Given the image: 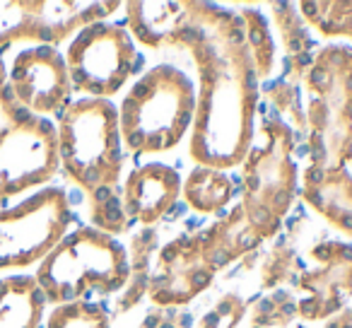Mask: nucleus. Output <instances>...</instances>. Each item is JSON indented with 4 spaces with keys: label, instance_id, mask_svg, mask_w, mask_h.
<instances>
[{
    "label": "nucleus",
    "instance_id": "1",
    "mask_svg": "<svg viewBox=\"0 0 352 328\" xmlns=\"http://www.w3.org/2000/svg\"><path fill=\"white\" fill-rule=\"evenodd\" d=\"M186 15L176 49H186L198 70L191 160L198 167L232 169L254 145L258 78L239 12L184 0Z\"/></svg>",
    "mask_w": 352,
    "mask_h": 328
},
{
    "label": "nucleus",
    "instance_id": "2",
    "mask_svg": "<svg viewBox=\"0 0 352 328\" xmlns=\"http://www.w3.org/2000/svg\"><path fill=\"white\" fill-rule=\"evenodd\" d=\"M196 89L182 70L155 65L133 83L118 107L121 142L133 155L174 150L193 126Z\"/></svg>",
    "mask_w": 352,
    "mask_h": 328
},
{
    "label": "nucleus",
    "instance_id": "3",
    "mask_svg": "<svg viewBox=\"0 0 352 328\" xmlns=\"http://www.w3.org/2000/svg\"><path fill=\"white\" fill-rule=\"evenodd\" d=\"M46 302L73 304L92 297H107L126 287L128 251L113 237L80 227L65 234L39 263L34 275Z\"/></svg>",
    "mask_w": 352,
    "mask_h": 328
},
{
    "label": "nucleus",
    "instance_id": "4",
    "mask_svg": "<svg viewBox=\"0 0 352 328\" xmlns=\"http://www.w3.org/2000/svg\"><path fill=\"white\" fill-rule=\"evenodd\" d=\"M304 85L311 167H347L352 162V46L328 44L316 51Z\"/></svg>",
    "mask_w": 352,
    "mask_h": 328
},
{
    "label": "nucleus",
    "instance_id": "5",
    "mask_svg": "<svg viewBox=\"0 0 352 328\" xmlns=\"http://www.w3.org/2000/svg\"><path fill=\"white\" fill-rule=\"evenodd\" d=\"M58 164L85 193L116 186L123 169L118 109L109 99L85 97L60 111Z\"/></svg>",
    "mask_w": 352,
    "mask_h": 328
},
{
    "label": "nucleus",
    "instance_id": "6",
    "mask_svg": "<svg viewBox=\"0 0 352 328\" xmlns=\"http://www.w3.org/2000/svg\"><path fill=\"white\" fill-rule=\"evenodd\" d=\"M263 145H251L241 167V210L263 241L278 237L297 198L294 131L278 116H265Z\"/></svg>",
    "mask_w": 352,
    "mask_h": 328
},
{
    "label": "nucleus",
    "instance_id": "7",
    "mask_svg": "<svg viewBox=\"0 0 352 328\" xmlns=\"http://www.w3.org/2000/svg\"><path fill=\"white\" fill-rule=\"evenodd\" d=\"M70 206L63 188H41L27 201L0 208V270L41 263L65 237Z\"/></svg>",
    "mask_w": 352,
    "mask_h": 328
},
{
    "label": "nucleus",
    "instance_id": "8",
    "mask_svg": "<svg viewBox=\"0 0 352 328\" xmlns=\"http://www.w3.org/2000/svg\"><path fill=\"white\" fill-rule=\"evenodd\" d=\"M121 8L118 0H0V49L15 41L56 49L70 34L107 20Z\"/></svg>",
    "mask_w": 352,
    "mask_h": 328
},
{
    "label": "nucleus",
    "instance_id": "9",
    "mask_svg": "<svg viewBox=\"0 0 352 328\" xmlns=\"http://www.w3.org/2000/svg\"><path fill=\"white\" fill-rule=\"evenodd\" d=\"M135 46L123 27L89 25L75 34L65 51V68L75 92L109 99L131 80L135 68Z\"/></svg>",
    "mask_w": 352,
    "mask_h": 328
},
{
    "label": "nucleus",
    "instance_id": "10",
    "mask_svg": "<svg viewBox=\"0 0 352 328\" xmlns=\"http://www.w3.org/2000/svg\"><path fill=\"white\" fill-rule=\"evenodd\" d=\"M56 126L30 116L0 138V203L51 182L58 172Z\"/></svg>",
    "mask_w": 352,
    "mask_h": 328
},
{
    "label": "nucleus",
    "instance_id": "11",
    "mask_svg": "<svg viewBox=\"0 0 352 328\" xmlns=\"http://www.w3.org/2000/svg\"><path fill=\"white\" fill-rule=\"evenodd\" d=\"M314 268H304L294 287L297 316L304 321H326L350 307L352 299V244L323 241L309 251Z\"/></svg>",
    "mask_w": 352,
    "mask_h": 328
},
{
    "label": "nucleus",
    "instance_id": "12",
    "mask_svg": "<svg viewBox=\"0 0 352 328\" xmlns=\"http://www.w3.org/2000/svg\"><path fill=\"white\" fill-rule=\"evenodd\" d=\"M198 234H179L157 251V265L147 285V297L160 309H182L203 294L215 280Z\"/></svg>",
    "mask_w": 352,
    "mask_h": 328
},
{
    "label": "nucleus",
    "instance_id": "13",
    "mask_svg": "<svg viewBox=\"0 0 352 328\" xmlns=\"http://www.w3.org/2000/svg\"><path fill=\"white\" fill-rule=\"evenodd\" d=\"M8 87L17 104L34 116L63 111L73 94L65 58L54 46L20 51L8 73Z\"/></svg>",
    "mask_w": 352,
    "mask_h": 328
},
{
    "label": "nucleus",
    "instance_id": "14",
    "mask_svg": "<svg viewBox=\"0 0 352 328\" xmlns=\"http://www.w3.org/2000/svg\"><path fill=\"white\" fill-rule=\"evenodd\" d=\"M182 196V174L164 162H150L133 169L123 184L121 201L128 220L152 227Z\"/></svg>",
    "mask_w": 352,
    "mask_h": 328
},
{
    "label": "nucleus",
    "instance_id": "15",
    "mask_svg": "<svg viewBox=\"0 0 352 328\" xmlns=\"http://www.w3.org/2000/svg\"><path fill=\"white\" fill-rule=\"evenodd\" d=\"M302 198L316 215L338 232L352 237V174L347 167L318 169L309 164L302 174Z\"/></svg>",
    "mask_w": 352,
    "mask_h": 328
},
{
    "label": "nucleus",
    "instance_id": "16",
    "mask_svg": "<svg viewBox=\"0 0 352 328\" xmlns=\"http://www.w3.org/2000/svg\"><path fill=\"white\" fill-rule=\"evenodd\" d=\"M261 244H263V239L251 230L241 206L232 208L225 217L215 220L208 230L201 232L203 256L215 273L230 268L234 261L249 256Z\"/></svg>",
    "mask_w": 352,
    "mask_h": 328
},
{
    "label": "nucleus",
    "instance_id": "17",
    "mask_svg": "<svg viewBox=\"0 0 352 328\" xmlns=\"http://www.w3.org/2000/svg\"><path fill=\"white\" fill-rule=\"evenodd\" d=\"M126 10V32L142 46L152 51L176 49V39L184 25L186 8L182 3H150L133 0L123 6Z\"/></svg>",
    "mask_w": 352,
    "mask_h": 328
},
{
    "label": "nucleus",
    "instance_id": "18",
    "mask_svg": "<svg viewBox=\"0 0 352 328\" xmlns=\"http://www.w3.org/2000/svg\"><path fill=\"white\" fill-rule=\"evenodd\" d=\"M270 10H273L275 27H278L280 41H283V51L287 56L285 80L292 85H302L304 75L309 73L314 56H316V51H314L316 49V41L309 34L307 25H304L294 3H273Z\"/></svg>",
    "mask_w": 352,
    "mask_h": 328
},
{
    "label": "nucleus",
    "instance_id": "19",
    "mask_svg": "<svg viewBox=\"0 0 352 328\" xmlns=\"http://www.w3.org/2000/svg\"><path fill=\"white\" fill-rule=\"evenodd\" d=\"M46 299L30 275L0 280V328H41Z\"/></svg>",
    "mask_w": 352,
    "mask_h": 328
},
{
    "label": "nucleus",
    "instance_id": "20",
    "mask_svg": "<svg viewBox=\"0 0 352 328\" xmlns=\"http://www.w3.org/2000/svg\"><path fill=\"white\" fill-rule=\"evenodd\" d=\"M160 249V234L155 227H142L131 239V251H128V280L126 287L121 289V297L116 299L113 316L128 314L147 297V285L152 278V254Z\"/></svg>",
    "mask_w": 352,
    "mask_h": 328
},
{
    "label": "nucleus",
    "instance_id": "21",
    "mask_svg": "<svg viewBox=\"0 0 352 328\" xmlns=\"http://www.w3.org/2000/svg\"><path fill=\"white\" fill-rule=\"evenodd\" d=\"M184 201L201 215H217L234 196L232 179L212 167H196L182 184Z\"/></svg>",
    "mask_w": 352,
    "mask_h": 328
},
{
    "label": "nucleus",
    "instance_id": "22",
    "mask_svg": "<svg viewBox=\"0 0 352 328\" xmlns=\"http://www.w3.org/2000/svg\"><path fill=\"white\" fill-rule=\"evenodd\" d=\"M302 20L328 39L352 41V0H304L297 6Z\"/></svg>",
    "mask_w": 352,
    "mask_h": 328
},
{
    "label": "nucleus",
    "instance_id": "23",
    "mask_svg": "<svg viewBox=\"0 0 352 328\" xmlns=\"http://www.w3.org/2000/svg\"><path fill=\"white\" fill-rule=\"evenodd\" d=\"M304 265L302 259H299L294 244L287 239V237H280L270 251L263 256L258 268V278H261V287L263 289H278L283 283H297V278L302 275Z\"/></svg>",
    "mask_w": 352,
    "mask_h": 328
},
{
    "label": "nucleus",
    "instance_id": "24",
    "mask_svg": "<svg viewBox=\"0 0 352 328\" xmlns=\"http://www.w3.org/2000/svg\"><path fill=\"white\" fill-rule=\"evenodd\" d=\"M241 25H244V36H246V46H249L251 61H254V70L256 78L263 80L270 75L275 65V39L273 32H270L265 17L258 10H251L244 8L239 10Z\"/></svg>",
    "mask_w": 352,
    "mask_h": 328
},
{
    "label": "nucleus",
    "instance_id": "25",
    "mask_svg": "<svg viewBox=\"0 0 352 328\" xmlns=\"http://www.w3.org/2000/svg\"><path fill=\"white\" fill-rule=\"evenodd\" d=\"M89 220H92L94 230L104 232L109 237L128 232L131 220L123 210V201L118 196L116 186L99 188V191L89 193Z\"/></svg>",
    "mask_w": 352,
    "mask_h": 328
},
{
    "label": "nucleus",
    "instance_id": "26",
    "mask_svg": "<svg viewBox=\"0 0 352 328\" xmlns=\"http://www.w3.org/2000/svg\"><path fill=\"white\" fill-rule=\"evenodd\" d=\"M297 318V297L287 289H273L251 307V328H287Z\"/></svg>",
    "mask_w": 352,
    "mask_h": 328
},
{
    "label": "nucleus",
    "instance_id": "27",
    "mask_svg": "<svg viewBox=\"0 0 352 328\" xmlns=\"http://www.w3.org/2000/svg\"><path fill=\"white\" fill-rule=\"evenodd\" d=\"M265 99L270 102V107L278 111V118L283 123H287L292 131L302 133L307 131V111L302 107V92L299 85L287 83L285 78L275 80L265 89Z\"/></svg>",
    "mask_w": 352,
    "mask_h": 328
},
{
    "label": "nucleus",
    "instance_id": "28",
    "mask_svg": "<svg viewBox=\"0 0 352 328\" xmlns=\"http://www.w3.org/2000/svg\"><path fill=\"white\" fill-rule=\"evenodd\" d=\"M46 328H111V316L92 302L60 304L51 311Z\"/></svg>",
    "mask_w": 352,
    "mask_h": 328
},
{
    "label": "nucleus",
    "instance_id": "29",
    "mask_svg": "<svg viewBox=\"0 0 352 328\" xmlns=\"http://www.w3.org/2000/svg\"><path fill=\"white\" fill-rule=\"evenodd\" d=\"M249 304L234 292H227L203 314L198 328H239V323L244 321Z\"/></svg>",
    "mask_w": 352,
    "mask_h": 328
},
{
    "label": "nucleus",
    "instance_id": "30",
    "mask_svg": "<svg viewBox=\"0 0 352 328\" xmlns=\"http://www.w3.org/2000/svg\"><path fill=\"white\" fill-rule=\"evenodd\" d=\"M34 116V113L25 111V109L17 104V99L12 97L10 87H8V70L6 63L0 58V138L10 133L17 123H22L25 118Z\"/></svg>",
    "mask_w": 352,
    "mask_h": 328
},
{
    "label": "nucleus",
    "instance_id": "31",
    "mask_svg": "<svg viewBox=\"0 0 352 328\" xmlns=\"http://www.w3.org/2000/svg\"><path fill=\"white\" fill-rule=\"evenodd\" d=\"M191 316L182 309H152L145 314V321L138 328H188Z\"/></svg>",
    "mask_w": 352,
    "mask_h": 328
},
{
    "label": "nucleus",
    "instance_id": "32",
    "mask_svg": "<svg viewBox=\"0 0 352 328\" xmlns=\"http://www.w3.org/2000/svg\"><path fill=\"white\" fill-rule=\"evenodd\" d=\"M326 328H352V307H345L340 314L331 316V321L326 323Z\"/></svg>",
    "mask_w": 352,
    "mask_h": 328
},
{
    "label": "nucleus",
    "instance_id": "33",
    "mask_svg": "<svg viewBox=\"0 0 352 328\" xmlns=\"http://www.w3.org/2000/svg\"><path fill=\"white\" fill-rule=\"evenodd\" d=\"M297 328H304V326H297Z\"/></svg>",
    "mask_w": 352,
    "mask_h": 328
}]
</instances>
